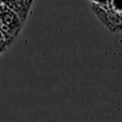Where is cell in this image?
I'll return each mask as SVG.
<instances>
[{"instance_id": "1", "label": "cell", "mask_w": 122, "mask_h": 122, "mask_svg": "<svg viewBox=\"0 0 122 122\" xmlns=\"http://www.w3.org/2000/svg\"><path fill=\"white\" fill-rule=\"evenodd\" d=\"M112 7L116 12L122 11V0H112Z\"/></svg>"}, {"instance_id": "2", "label": "cell", "mask_w": 122, "mask_h": 122, "mask_svg": "<svg viewBox=\"0 0 122 122\" xmlns=\"http://www.w3.org/2000/svg\"><path fill=\"white\" fill-rule=\"evenodd\" d=\"M4 47H5V42H3V41H0V51H1V50L4 49Z\"/></svg>"}]
</instances>
